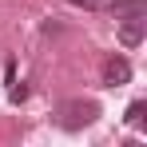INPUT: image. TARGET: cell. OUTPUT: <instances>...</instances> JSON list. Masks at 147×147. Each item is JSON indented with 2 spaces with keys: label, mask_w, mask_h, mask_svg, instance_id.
<instances>
[{
  "label": "cell",
  "mask_w": 147,
  "mask_h": 147,
  "mask_svg": "<svg viewBox=\"0 0 147 147\" xmlns=\"http://www.w3.org/2000/svg\"><path fill=\"white\" fill-rule=\"evenodd\" d=\"M99 115V103L96 99H68V103H60V127L64 131H84V127H92Z\"/></svg>",
  "instance_id": "obj_1"
},
{
  "label": "cell",
  "mask_w": 147,
  "mask_h": 147,
  "mask_svg": "<svg viewBox=\"0 0 147 147\" xmlns=\"http://www.w3.org/2000/svg\"><path fill=\"white\" fill-rule=\"evenodd\" d=\"M143 32H147V12H143V16H123L119 44H123V48H139V44H143Z\"/></svg>",
  "instance_id": "obj_2"
},
{
  "label": "cell",
  "mask_w": 147,
  "mask_h": 147,
  "mask_svg": "<svg viewBox=\"0 0 147 147\" xmlns=\"http://www.w3.org/2000/svg\"><path fill=\"white\" fill-rule=\"evenodd\" d=\"M131 80V64L123 60V56H107V64H103V84L107 88H123Z\"/></svg>",
  "instance_id": "obj_3"
},
{
  "label": "cell",
  "mask_w": 147,
  "mask_h": 147,
  "mask_svg": "<svg viewBox=\"0 0 147 147\" xmlns=\"http://www.w3.org/2000/svg\"><path fill=\"white\" fill-rule=\"evenodd\" d=\"M107 8H111L115 20H123V16H143V12H147V0H107Z\"/></svg>",
  "instance_id": "obj_4"
},
{
  "label": "cell",
  "mask_w": 147,
  "mask_h": 147,
  "mask_svg": "<svg viewBox=\"0 0 147 147\" xmlns=\"http://www.w3.org/2000/svg\"><path fill=\"white\" fill-rule=\"evenodd\" d=\"M143 115H147V103H143V99H135V103L127 107V115H123V119L131 123V127H139V123H143Z\"/></svg>",
  "instance_id": "obj_5"
},
{
  "label": "cell",
  "mask_w": 147,
  "mask_h": 147,
  "mask_svg": "<svg viewBox=\"0 0 147 147\" xmlns=\"http://www.w3.org/2000/svg\"><path fill=\"white\" fill-rule=\"evenodd\" d=\"M8 99H12V103H24V99H28V88L12 80V88H8Z\"/></svg>",
  "instance_id": "obj_6"
},
{
  "label": "cell",
  "mask_w": 147,
  "mask_h": 147,
  "mask_svg": "<svg viewBox=\"0 0 147 147\" xmlns=\"http://www.w3.org/2000/svg\"><path fill=\"white\" fill-rule=\"evenodd\" d=\"M72 8H88V12H96V8H107V0H68Z\"/></svg>",
  "instance_id": "obj_7"
}]
</instances>
